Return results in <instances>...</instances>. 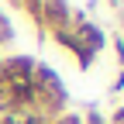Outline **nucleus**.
<instances>
[{"label":"nucleus","instance_id":"nucleus-7","mask_svg":"<svg viewBox=\"0 0 124 124\" xmlns=\"http://www.w3.org/2000/svg\"><path fill=\"white\" fill-rule=\"evenodd\" d=\"M52 124H83V117H79V114H59Z\"/></svg>","mask_w":124,"mask_h":124},{"label":"nucleus","instance_id":"nucleus-1","mask_svg":"<svg viewBox=\"0 0 124 124\" xmlns=\"http://www.w3.org/2000/svg\"><path fill=\"white\" fill-rule=\"evenodd\" d=\"M66 103H69V90L62 83V76L45 62H35V69H31V110L55 121L59 114H66Z\"/></svg>","mask_w":124,"mask_h":124},{"label":"nucleus","instance_id":"nucleus-4","mask_svg":"<svg viewBox=\"0 0 124 124\" xmlns=\"http://www.w3.org/2000/svg\"><path fill=\"white\" fill-rule=\"evenodd\" d=\"M21 117V124H52L45 114H38V110H24V114H17Z\"/></svg>","mask_w":124,"mask_h":124},{"label":"nucleus","instance_id":"nucleus-3","mask_svg":"<svg viewBox=\"0 0 124 124\" xmlns=\"http://www.w3.org/2000/svg\"><path fill=\"white\" fill-rule=\"evenodd\" d=\"M10 38H14V28H10V17H7L4 10H0V45H7Z\"/></svg>","mask_w":124,"mask_h":124},{"label":"nucleus","instance_id":"nucleus-13","mask_svg":"<svg viewBox=\"0 0 124 124\" xmlns=\"http://www.w3.org/2000/svg\"><path fill=\"white\" fill-rule=\"evenodd\" d=\"M110 4H117V0H110Z\"/></svg>","mask_w":124,"mask_h":124},{"label":"nucleus","instance_id":"nucleus-2","mask_svg":"<svg viewBox=\"0 0 124 124\" xmlns=\"http://www.w3.org/2000/svg\"><path fill=\"white\" fill-rule=\"evenodd\" d=\"M72 38H76V45H79V48L86 52V55H93V59H97V52L103 48V31L97 28V24H93V21H86L83 17V14H72Z\"/></svg>","mask_w":124,"mask_h":124},{"label":"nucleus","instance_id":"nucleus-12","mask_svg":"<svg viewBox=\"0 0 124 124\" xmlns=\"http://www.w3.org/2000/svg\"><path fill=\"white\" fill-rule=\"evenodd\" d=\"M0 83H4V59H0Z\"/></svg>","mask_w":124,"mask_h":124},{"label":"nucleus","instance_id":"nucleus-11","mask_svg":"<svg viewBox=\"0 0 124 124\" xmlns=\"http://www.w3.org/2000/svg\"><path fill=\"white\" fill-rule=\"evenodd\" d=\"M0 124H21L17 114H0Z\"/></svg>","mask_w":124,"mask_h":124},{"label":"nucleus","instance_id":"nucleus-6","mask_svg":"<svg viewBox=\"0 0 124 124\" xmlns=\"http://www.w3.org/2000/svg\"><path fill=\"white\" fill-rule=\"evenodd\" d=\"M83 124H107V117L97 110V107H86V117H83Z\"/></svg>","mask_w":124,"mask_h":124},{"label":"nucleus","instance_id":"nucleus-5","mask_svg":"<svg viewBox=\"0 0 124 124\" xmlns=\"http://www.w3.org/2000/svg\"><path fill=\"white\" fill-rule=\"evenodd\" d=\"M17 4H21V7H24L35 21H41V0H17Z\"/></svg>","mask_w":124,"mask_h":124},{"label":"nucleus","instance_id":"nucleus-10","mask_svg":"<svg viewBox=\"0 0 124 124\" xmlns=\"http://www.w3.org/2000/svg\"><path fill=\"white\" fill-rule=\"evenodd\" d=\"M117 90H124V69H121V72H117V79H114V83H110V93H117Z\"/></svg>","mask_w":124,"mask_h":124},{"label":"nucleus","instance_id":"nucleus-8","mask_svg":"<svg viewBox=\"0 0 124 124\" xmlns=\"http://www.w3.org/2000/svg\"><path fill=\"white\" fill-rule=\"evenodd\" d=\"M107 124H124V103L114 107V114H110V121H107Z\"/></svg>","mask_w":124,"mask_h":124},{"label":"nucleus","instance_id":"nucleus-9","mask_svg":"<svg viewBox=\"0 0 124 124\" xmlns=\"http://www.w3.org/2000/svg\"><path fill=\"white\" fill-rule=\"evenodd\" d=\"M114 52H117V59H121V69H124V38H117V41H114Z\"/></svg>","mask_w":124,"mask_h":124}]
</instances>
